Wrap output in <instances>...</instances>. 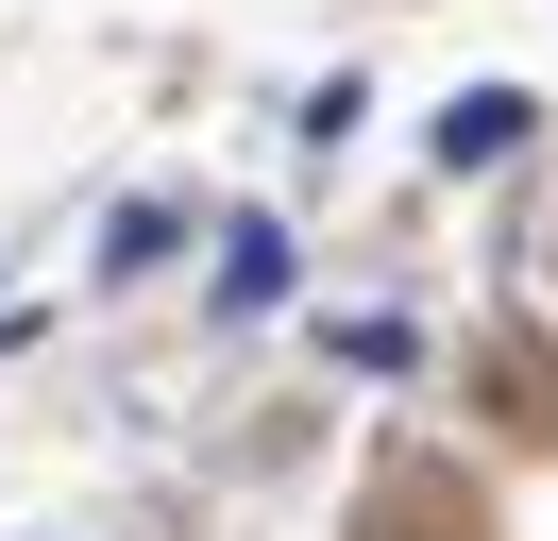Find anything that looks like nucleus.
I'll return each instance as SVG.
<instances>
[{"instance_id":"2","label":"nucleus","mask_w":558,"mask_h":541,"mask_svg":"<svg viewBox=\"0 0 558 541\" xmlns=\"http://www.w3.org/2000/svg\"><path fill=\"white\" fill-rule=\"evenodd\" d=\"M474 406H490V440L542 457V440H558V356H542V338H474Z\"/></svg>"},{"instance_id":"1","label":"nucleus","mask_w":558,"mask_h":541,"mask_svg":"<svg viewBox=\"0 0 558 541\" xmlns=\"http://www.w3.org/2000/svg\"><path fill=\"white\" fill-rule=\"evenodd\" d=\"M355 541H490V491L457 457H373V491H355Z\"/></svg>"}]
</instances>
